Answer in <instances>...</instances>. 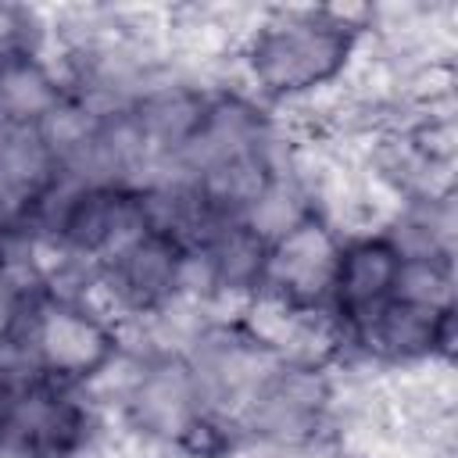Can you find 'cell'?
<instances>
[{
	"label": "cell",
	"instance_id": "7",
	"mask_svg": "<svg viewBox=\"0 0 458 458\" xmlns=\"http://www.w3.org/2000/svg\"><path fill=\"white\" fill-rule=\"evenodd\" d=\"M204 404L200 383L182 351H150L122 386V415L143 440L175 447Z\"/></svg>",
	"mask_w": 458,
	"mask_h": 458
},
{
	"label": "cell",
	"instance_id": "9",
	"mask_svg": "<svg viewBox=\"0 0 458 458\" xmlns=\"http://www.w3.org/2000/svg\"><path fill=\"white\" fill-rule=\"evenodd\" d=\"M401 261H404V250L390 236V229H365V233L344 236L329 304H326V315L333 318L340 340L354 326L372 318L397 293Z\"/></svg>",
	"mask_w": 458,
	"mask_h": 458
},
{
	"label": "cell",
	"instance_id": "8",
	"mask_svg": "<svg viewBox=\"0 0 458 458\" xmlns=\"http://www.w3.org/2000/svg\"><path fill=\"white\" fill-rule=\"evenodd\" d=\"M454 308H426L415 301L390 297L372 318L354 326L340 340V354L351 351L376 365L415 369L422 361H451Z\"/></svg>",
	"mask_w": 458,
	"mask_h": 458
},
{
	"label": "cell",
	"instance_id": "1",
	"mask_svg": "<svg viewBox=\"0 0 458 458\" xmlns=\"http://www.w3.org/2000/svg\"><path fill=\"white\" fill-rule=\"evenodd\" d=\"M369 11L276 7L258 14L236 47L243 75L265 104H308L344 82L369 39Z\"/></svg>",
	"mask_w": 458,
	"mask_h": 458
},
{
	"label": "cell",
	"instance_id": "6",
	"mask_svg": "<svg viewBox=\"0 0 458 458\" xmlns=\"http://www.w3.org/2000/svg\"><path fill=\"white\" fill-rule=\"evenodd\" d=\"M340 243H344V233L329 222L326 211L304 215L286 233L268 240L261 283L254 293H268L304 311H326Z\"/></svg>",
	"mask_w": 458,
	"mask_h": 458
},
{
	"label": "cell",
	"instance_id": "4",
	"mask_svg": "<svg viewBox=\"0 0 458 458\" xmlns=\"http://www.w3.org/2000/svg\"><path fill=\"white\" fill-rule=\"evenodd\" d=\"M50 247L68 265L89 272L143 229V193L136 182H68L36 218ZM32 225V229H36Z\"/></svg>",
	"mask_w": 458,
	"mask_h": 458
},
{
	"label": "cell",
	"instance_id": "3",
	"mask_svg": "<svg viewBox=\"0 0 458 458\" xmlns=\"http://www.w3.org/2000/svg\"><path fill=\"white\" fill-rule=\"evenodd\" d=\"M333 408L336 386L326 361L276 358L236 411V429L250 440L301 451L322 440Z\"/></svg>",
	"mask_w": 458,
	"mask_h": 458
},
{
	"label": "cell",
	"instance_id": "5",
	"mask_svg": "<svg viewBox=\"0 0 458 458\" xmlns=\"http://www.w3.org/2000/svg\"><path fill=\"white\" fill-rule=\"evenodd\" d=\"M86 283L107 301V315L122 318H157L165 308L186 297L190 283V250L143 222L114 254H107Z\"/></svg>",
	"mask_w": 458,
	"mask_h": 458
},
{
	"label": "cell",
	"instance_id": "2",
	"mask_svg": "<svg viewBox=\"0 0 458 458\" xmlns=\"http://www.w3.org/2000/svg\"><path fill=\"white\" fill-rule=\"evenodd\" d=\"M11 347L43 379L82 390L122 358V329L86 290L39 283Z\"/></svg>",
	"mask_w": 458,
	"mask_h": 458
}]
</instances>
